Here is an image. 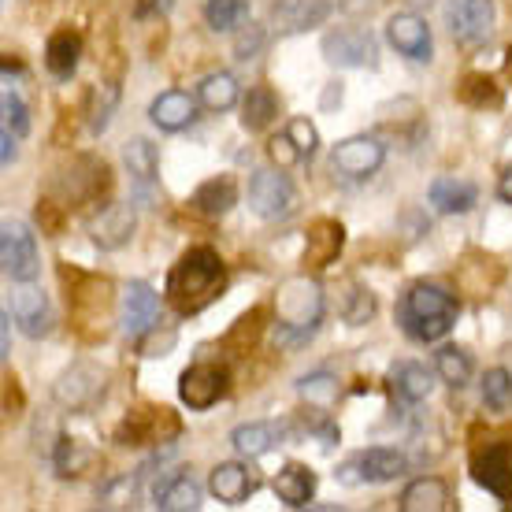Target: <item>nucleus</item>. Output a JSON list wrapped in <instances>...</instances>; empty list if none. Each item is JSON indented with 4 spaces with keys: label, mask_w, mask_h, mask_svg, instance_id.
<instances>
[{
    "label": "nucleus",
    "mask_w": 512,
    "mask_h": 512,
    "mask_svg": "<svg viewBox=\"0 0 512 512\" xmlns=\"http://www.w3.org/2000/svg\"><path fill=\"white\" fill-rule=\"evenodd\" d=\"M297 394L305 397L308 405H316V409H331L334 397H338V379L327 372L305 375V379L297 383Z\"/></svg>",
    "instance_id": "72a5a7b5"
},
{
    "label": "nucleus",
    "mask_w": 512,
    "mask_h": 512,
    "mask_svg": "<svg viewBox=\"0 0 512 512\" xmlns=\"http://www.w3.org/2000/svg\"><path fill=\"white\" fill-rule=\"evenodd\" d=\"M78 60H82V38L71 30H56L45 45V67L56 78H71L78 71Z\"/></svg>",
    "instance_id": "bb28decb"
},
{
    "label": "nucleus",
    "mask_w": 512,
    "mask_h": 512,
    "mask_svg": "<svg viewBox=\"0 0 512 512\" xmlns=\"http://www.w3.org/2000/svg\"><path fill=\"white\" fill-rule=\"evenodd\" d=\"M12 353V308L0 312V357Z\"/></svg>",
    "instance_id": "37998d69"
},
{
    "label": "nucleus",
    "mask_w": 512,
    "mask_h": 512,
    "mask_svg": "<svg viewBox=\"0 0 512 512\" xmlns=\"http://www.w3.org/2000/svg\"><path fill=\"white\" fill-rule=\"evenodd\" d=\"M435 372L446 386L461 390V386H468V379H472V357H468L461 346H442L435 353Z\"/></svg>",
    "instance_id": "2f4dec72"
},
{
    "label": "nucleus",
    "mask_w": 512,
    "mask_h": 512,
    "mask_svg": "<svg viewBox=\"0 0 512 512\" xmlns=\"http://www.w3.org/2000/svg\"><path fill=\"white\" fill-rule=\"evenodd\" d=\"M52 461H56V472L64 475V479H75V475H82V468L90 464V453L78 446L75 438H60V446H56V453H52Z\"/></svg>",
    "instance_id": "c9c22d12"
},
{
    "label": "nucleus",
    "mask_w": 512,
    "mask_h": 512,
    "mask_svg": "<svg viewBox=\"0 0 512 512\" xmlns=\"http://www.w3.org/2000/svg\"><path fill=\"white\" fill-rule=\"evenodd\" d=\"M12 316L23 327V334H30V338H41V334L52 331L49 301H45L41 286H34V282H19L12 290Z\"/></svg>",
    "instance_id": "2eb2a0df"
},
{
    "label": "nucleus",
    "mask_w": 512,
    "mask_h": 512,
    "mask_svg": "<svg viewBox=\"0 0 512 512\" xmlns=\"http://www.w3.org/2000/svg\"><path fill=\"white\" fill-rule=\"evenodd\" d=\"M93 119H90V127L93 134H101L108 123H112V112H116V104H119V90L116 86H101V90L93 93Z\"/></svg>",
    "instance_id": "4c0bfd02"
},
{
    "label": "nucleus",
    "mask_w": 512,
    "mask_h": 512,
    "mask_svg": "<svg viewBox=\"0 0 512 512\" xmlns=\"http://www.w3.org/2000/svg\"><path fill=\"white\" fill-rule=\"evenodd\" d=\"M249 208H253L260 219H286L290 212L297 208V193L290 186V179L282 175V167H260L253 171V179H249Z\"/></svg>",
    "instance_id": "39448f33"
},
{
    "label": "nucleus",
    "mask_w": 512,
    "mask_h": 512,
    "mask_svg": "<svg viewBox=\"0 0 512 512\" xmlns=\"http://www.w3.org/2000/svg\"><path fill=\"white\" fill-rule=\"evenodd\" d=\"M446 23L461 45H479L494 30V0H446Z\"/></svg>",
    "instance_id": "6e6552de"
},
{
    "label": "nucleus",
    "mask_w": 512,
    "mask_h": 512,
    "mask_svg": "<svg viewBox=\"0 0 512 512\" xmlns=\"http://www.w3.org/2000/svg\"><path fill=\"white\" fill-rule=\"evenodd\" d=\"M331 0H275L271 4V26L279 34H305L312 26L331 19Z\"/></svg>",
    "instance_id": "4468645a"
},
{
    "label": "nucleus",
    "mask_w": 512,
    "mask_h": 512,
    "mask_svg": "<svg viewBox=\"0 0 512 512\" xmlns=\"http://www.w3.org/2000/svg\"><path fill=\"white\" fill-rule=\"evenodd\" d=\"M256 472L249 464H238V461H223L212 468L208 475V490H212V498H219L223 505H242L249 494L256 490Z\"/></svg>",
    "instance_id": "dca6fc26"
},
{
    "label": "nucleus",
    "mask_w": 512,
    "mask_h": 512,
    "mask_svg": "<svg viewBox=\"0 0 512 512\" xmlns=\"http://www.w3.org/2000/svg\"><path fill=\"white\" fill-rule=\"evenodd\" d=\"M498 197L505 201V205H512V167H505L498 179Z\"/></svg>",
    "instance_id": "a18cd8bd"
},
{
    "label": "nucleus",
    "mask_w": 512,
    "mask_h": 512,
    "mask_svg": "<svg viewBox=\"0 0 512 512\" xmlns=\"http://www.w3.org/2000/svg\"><path fill=\"white\" fill-rule=\"evenodd\" d=\"M268 156L282 167V171H286V167H294L297 160H305V156H301V149H297L294 138H290L286 130H282V134H275V138L268 141Z\"/></svg>",
    "instance_id": "79ce46f5"
},
{
    "label": "nucleus",
    "mask_w": 512,
    "mask_h": 512,
    "mask_svg": "<svg viewBox=\"0 0 512 512\" xmlns=\"http://www.w3.org/2000/svg\"><path fill=\"white\" fill-rule=\"evenodd\" d=\"M134 223H138V216H134L130 205H108L90 223V234L101 249H123L134 238Z\"/></svg>",
    "instance_id": "f3484780"
},
{
    "label": "nucleus",
    "mask_w": 512,
    "mask_h": 512,
    "mask_svg": "<svg viewBox=\"0 0 512 512\" xmlns=\"http://www.w3.org/2000/svg\"><path fill=\"white\" fill-rule=\"evenodd\" d=\"M323 60L331 67H375L379 64V41L372 30L360 26H342L323 38Z\"/></svg>",
    "instance_id": "423d86ee"
},
{
    "label": "nucleus",
    "mask_w": 512,
    "mask_h": 512,
    "mask_svg": "<svg viewBox=\"0 0 512 512\" xmlns=\"http://www.w3.org/2000/svg\"><path fill=\"white\" fill-rule=\"evenodd\" d=\"M156 308H160V297L149 282H127L123 286V297H119V327L127 338H141L149 334L156 320Z\"/></svg>",
    "instance_id": "9b49d317"
},
{
    "label": "nucleus",
    "mask_w": 512,
    "mask_h": 512,
    "mask_svg": "<svg viewBox=\"0 0 512 512\" xmlns=\"http://www.w3.org/2000/svg\"><path fill=\"white\" fill-rule=\"evenodd\" d=\"M390 386H394V394L401 397V401H409V405H420V401H427V397H431V390H435V383H431V372H427L423 364H412V360H405V364H394V368H390Z\"/></svg>",
    "instance_id": "a878e982"
},
{
    "label": "nucleus",
    "mask_w": 512,
    "mask_h": 512,
    "mask_svg": "<svg viewBox=\"0 0 512 512\" xmlns=\"http://www.w3.org/2000/svg\"><path fill=\"white\" fill-rule=\"evenodd\" d=\"M0 112H4V127L15 130L19 138H23L26 130H30V112H26L23 97H19L12 86H8V90H4V97H0Z\"/></svg>",
    "instance_id": "e433bc0d"
},
{
    "label": "nucleus",
    "mask_w": 512,
    "mask_h": 512,
    "mask_svg": "<svg viewBox=\"0 0 512 512\" xmlns=\"http://www.w3.org/2000/svg\"><path fill=\"white\" fill-rule=\"evenodd\" d=\"M397 320H401V331L416 342H438L457 323V301L435 282H416L409 286V294L401 297Z\"/></svg>",
    "instance_id": "7ed1b4c3"
},
{
    "label": "nucleus",
    "mask_w": 512,
    "mask_h": 512,
    "mask_svg": "<svg viewBox=\"0 0 512 512\" xmlns=\"http://www.w3.org/2000/svg\"><path fill=\"white\" fill-rule=\"evenodd\" d=\"M264 41H268V34H264V26L260 23L242 26L238 38H234V56H238V60H253L256 52L264 49Z\"/></svg>",
    "instance_id": "a19ab883"
},
{
    "label": "nucleus",
    "mask_w": 512,
    "mask_h": 512,
    "mask_svg": "<svg viewBox=\"0 0 512 512\" xmlns=\"http://www.w3.org/2000/svg\"><path fill=\"white\" fill-rule=\"evenodd\" d=\"M483 401L494 412L512 409V375L505 368H490L487 372V379H483Z\"/></svg>",
    "instance_id": "f704fd0d"
},
{
    "label": "nucleus",
    "mask_w": 512,
    "mask_h": 512,
    "mask_svg": "<svg viewBox=\"0 0 512 512\" xmlns=\"http://www.w3.org/2000/svg\"><path fill=\"white\" fill-rule=\"evenodd\" d=\"M282 438V427L279 423H242V427H234L231 431V446L238 457H245V461H256V457H264L275 442Z\"/></svg>",
    "instance_id": "5701e85b"
},
{
    "label": "nucleus",
    "mask_w": 512,
    "mask_h": 512,
    "mask_svg": "<svg viewBox=\"0 0 512 512\" xmlns=\"http://www.w3.org/2000/svg\"><path fill=\"white\" fill-rule=\"evenodd\" d=\"M234 205H238V186H234L231 175H219V179L201 182L197 193H193V208L205 212V216H227Z\"/></svg>",
    "instance_id": "cd10ccee"
},
{
    "label": "nucleus",
    "mask_w": 512,
    "mask_h": 512,
    "mask_svg": "<svg viewBox=\"0 0 512 512\" xmlns=\"http://www.w3.org/2000/svg\"><path fill=\"white\" fill-rule=\"evenodd\" d=\"M357 464H360L364 483H394L397 475H405V468H409L405 453L386 449V446H375V449H364V453H357Z\"/></svg>",
    "instance_id": "b1692460"
},
{
    "label": "nucleus",
    "mask_w": 512,
    "mask_h": 512,
    "mask_svg": "<svg viewBox=\"0 0 512 512\" xmlns=\"http://www.w3.org/2000/svg\"><path fill=\"white\" fill-rule=\"evenodd\" d=\"M342 316H346L353 327H360V323H368L375 316V301H372V294L364 290V286H357L353 282V294H349V305L342 308Z\"/></svg>",
    "instance_id": "ea45409f"
},
{
    "label": "nucleus",
    "mask_w": 512,
    "mask_h": 512,
    "mask_svg": "<svg viewBox=\"0 0 512 512\" xmlns=\"http://www.w3.org/2000/svg\"><path fill=\"white\" fill-rule=\"evenodd\" d=\"M227 394V368H219L212 360H197L190 364L179 379V397L182 405H190L193 412L212 409L219 397Z\"/></svg>",
    "instance_id": "0eeeda50"
},
{
    "label": "nucleus",
    "mask_w": 512,
    "mask_h": 512,
    "mask_svg": "<svg viewBox=\"0 0 512 512\" xmlns=\"http://www.w3.org/2000/svg\"><path fill=\"white\" fill-rule=\"evenodd\" d=\"M223 260L216 249H190L167 275V301L175 305L179 316H193L205 305H212L223 290Z\"/></svg>",
    "instance_id": "f257e3e1"
},
{
    "label": "nucleus",
    "mask_w": 512,
    "mask_h": 512,
    "mask_svg": "<svg viewBox=\"0 0 512 512\" xmlns=\"http://www.w3.org/2000/svg\"><path fill=\"white\" fill-rule=\"evenodd\" d=\"M101 394H104V372H97L93 364H75L71 372H64L56 379V386H52V397L71 412L90 409Z\"/></svg>",
    "instance_id": "f8f14e48"
},
{
    "label": "nucleus",
    "mask_w": 512,
    "mask_h": 512,
    "mask_svg": "<svg viewBox=\"0 0 512 512\" xmlns=\"http://www.w3.org/2000/svg\"><path fill=\"white\" fill-rule=\"evenodd\" d=\"M153 505L164 512H193V509H201V487L193 483V475L179 472L156 487Z\"/></svg>",
    "instance_id": "393cba45"
},
{
    "label": "nucleus",
    "mask_w": 512,
    "mask_h": 512,
    "mask_svg": "<svg viewBox=\"0 0 512 512\" xmlns=\"http://www.w3.org/2000/svg\"><path fill=\"white\" fill-rule=\"evenodd\" d=\"M275 494H279L282 505L290 509H305L312 494H316V472L308 464H286L275 475Z\"/></svg>",
    "instance_id": "412c9836"
},
{
    "label": "nucleus",
    "mask_w": 512,
    "mask_h": 512,
    "mask_svg": "<svg viewBox=\"0 0 512 512\" xmlns=\"http://www.w3.org/2000/svg\"><path fill=\"white\" fill-rule=\"evenodd\" d=\"M286 134L294 138V145L301 149V156H316V149H320V130L312 127L305 116H297L286 123Z\"/></svg>",
    "instance_id": "58836bf2"
},
{
    "label": "nucleus",
    "mask_w": 512,
    "mask_h": 512,
    "mask_svg": "<svg viewBox=\"0 0 512 512\" xmlns=\"http://www.w3.org/2000/svg\"><path fill=\"white\" fill-rule=\"evenodd\" d=\"M475 186L464 179H453V175H442V179L431 182V205L442 216H464L475 208Z\"/></svg>",
    "instance_id": "4be33fe9"
},
{
    "label": "nucleus",
    "mask_w": 512,
    "mask_h": 512,
    "mask_svg": "<svg viewBox=\"0 0 512 512\" xmlns=\"http://www.w3.org/2000/svg\"><path fill=\"white\" fill-rule=\"evenodd\" d=\"M197 104H201V101H193L190 93L167 90V93H160L153 104H149V119H153L160 130L175 134V130H186L193 119H197Z\"/></svg>",
    "instance_id": "a211bd4d"
},
{
    "label": "nucleus",
    "mask_w": 512,
    "mask_h": 512,
    "mask_svg": "<svg viewBox=\"0 0 512 512\" xmlns=\"http://www.w3.org/2000/svg\"><path fill=\"white\" fill-rule=\"evenodd\" d=\"M275 116H279L275 93H271L268 86H253L249 97L242 101V127L249 130V134H256V130H268Z\"/></svg>",
    "instance_id": "7c9ffc66"
},
{
    "label": "nucleus",
    "mask_w": 512,
    "mask_h": 512,
    "mask_svg": "<svg viewBox=\"0 0 512 512\" xmlns=\"http://www.w3.org/2000/svg\"><path fill=\"white\" fill-rule=\"evenodd\" d=\"M386 160V149L379 138H368V134H357V138H346L334 145L331 153V164L338 175H346V179H368L375 175Z\"/></svg>",
    "instance_id": "1a4fd4ad"
},
{
    "label": "nucleus",
    "mask_w": 512,
    "mask_h": 512,
    "mask_svg": "<svg viewBox=\"0 0 512 512\" xmlns=\"http://www.w3.org/2000/svg\"><path fill=\"white\" fill-rule=\"evenodd\" d=\"M342 245H346V231H342V223H334V219H320V223L308 231L305 264L308 268H327V264L338 260Z\"/></svg>",
    "instance_id": "aec40b11"
},
{
    "label": "nucleus",
    "mask_w": 512,
    "mask_h": 512,
    "mask_svg": "<svg viewBox=\"0 0 512 512\" xmlns=\"http://www.w3.org/2000/svg\"><path fill=\"white\" fill-rule=\"evenodd\" d=\"M386 41L394 45L401 56H409L416 64H427L431 60V26L423 23L416 12H397L390 15V23H386Z\"/></svg>",
    "instance_id": "ddd939ff"
},
{
    "label": "nucleus",
    "mask_w": 512,
    "mask_h": 512,
    "mask_svg": "<svg viewBox=\"0 0 512 512\" xmlns=\"http://www.w3.org/2000/svg\"><path fill=\"white\" fill-rule=\"evenodd\" d=\"M509 56H512V52H509Z\"/></svg>",
    "instance_id": "de8ad7c7"
},
{
    "label": "nucleus",
    "mask_w": 512,
    "mask_h": 512,
    "mask_svg": "<svg viewBox=\"0 0 512 512\" xmlns=\"http://www.w3.org/2000/svg\"><path fill=\"white\" fill-rule=\"evenodd\" d=\"M0 264L12 282H34L41 271L38 238L23 219H4L0 227Z\"/></svg>",
    "instance_id": "20e7f679"
},
{
    "label": "nucleus",
    "mask_w": 512,
    "mask_h": 512,
    "mask_svg": "<svg viewBox=\"0 0 512 512\" xmlns=\"http://www.w3.org/2000/svg\"><path fill=\"white\" fill-rule=\"evenodd\" d=\"M153 4H160V0H138V15H145L149 8H153Z\"/></svg>",
    "instance_id": "49530a36"
},
{
    "label": "nucleus",
    "mask_w": 512,
    "mask_h": 512,
    "mask_svg": "<svg viewBox=\"0 0 512 512\" xmlns=\"http://www.w3.org/2000/svg\"><path fill=\"white\" fill-rule=\"evenodd\" d=\"M15 138H19V134H15V130H0V145H4V149H0V160H4V167L12 164L15 160Z\"/></svg>",
    "instance_id": "c03bdc74"
},
{
    "label": "nucleus",
    "mask_w": 512,
    "mask_h": 512,
    "mask_svg": "<svg viewBox=\"0 0 512 512\" xmlns=\"http://www.w3.org/2000/svg\"><path fill=\"white\" fill-rule=\"evenodd\" d=\"M275 342L279 346H297L316 334L323 320V286L308 275H290L275 290Z\"/></svg>",
    "instance_id": "f03ea898"
},
{
    "label": "nucleus",
    "mask_w": 512,
    "mask_h": 512,
    "mask_svg": "<svg viewBox=\"0 0 512 512\" xmlns=\"http://www.w3.org/2000/svg\"><path fill=\"white\" fill-rule=\"evenodd\" d=\"M472 475L479 487H487L494 498H512V446L509 442H490L472 457Z\"/></svg>",
    "instance_id": "9d476101"
},
{
    "label": "nucleus",
    "mask_w": 512,
    "mask_h": 512,
    "mask_svg": "<svg viewBox=\"0 0 512 512\" xmlns=\"http://www.w3.org/2000/svg\"><path fill=\"white\" fill-rule=\"evenodd\" d=\"M238 97H242V90H238V78L231 71H212L197 86V101L205 104L208 112H231Z\"/></svg>",
    "instance_id": "c85d7f7f"
},
{
    "label": "nucleus",
    "mask_w": 512,
    "mask_h": 512,
    "mask_svg": "<svg viewBox=\"0 0 512 512\" xmlns=\"http://www.w3.org/2000/svg\"><path fill=\"white\" fill-rule=\"evenodd\" d=\"M123 164H127L130 179H134V186L138 190H153L156 182V171H160V160H156V149L149 145L145 138H134L123 145Z\"/></svg>",
    "instance_id": "c756f323"
},
{
    "label": "nucleus",
    "mask_w": 512,
    "mask_h": 512,
    "mask_svg": "<svg viewBox=\"0 0 512 512\" xmlns=\"http://www.w3.org/2000/svg\"><path fill=\"white\" fill-rule=\"evenodd\" d=\"M245 19H249V4L245 0H208L205 4V23L212 30H234Z\"/></svg>",
    "instance_id": "473e14b6"
},
{
    "label": "nucleus",
    "mask_w": 512,
    "mask_h": 512,
    "mask_svg": "<svg viewBox=\"0 0 512 512\" xmlns=\"http://www.w3.org/2000/svg\"><path fill=\"white\" fill-rule=\"evenodd\" d=\"M397 505H401V512H446L453 509V494L438 475H423L401 490Z\"/></svg>",
    "instance_id": "6ab92c4d"
}]
</instances>
